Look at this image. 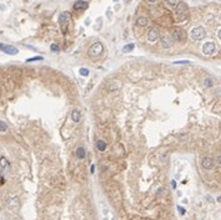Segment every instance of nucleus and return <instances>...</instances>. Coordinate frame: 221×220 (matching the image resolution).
I'll use <instances>...</instances> for the list:
<instances>
[{"instance_id":"1","label":"nucleus","mask_w":221,"mask_h":220,"mask_svg":"<svg viewBox=\"0 0 221 220\" xmlns=\"http://www.w3.org/2000/svg\"><path fill=\"white\" fill-rule=\"evenodd\" d=\"M187 15V6L184 1H179L175 6V16H177L178 20H183L185 19Z\"/></svg>"},{"instance_id":"2","label":"nucleus","mask_w":221,"mask_h":220,"mask_svg":"<svg viewBox=\"0 0 221 220\" xmlns=\"http://www.w3.org/2000/svg\"><path fill=\"white\" fill-rule=\"evenodd\" d=\"M102 52H103V44L101 41H97V42L92 44L90 50H88V55L91 57H97V56L101 55Z\"/></svg>"},{"instance_id":"3","label":"nucleus","mask_w":221,"mask_h":220,"mask_svg":"<svg viewBox=\"0 0 221 220\" xmlns=\"http://www.w3.org/2000/svg\"><path fill=\"white\" fill-rule=\"evenodd\" d=\"M190 35H191V39H193L194 41H199V40L205 39L206 31H205V29H204L203 26H196V27H194L193 30H191Z\"/></svg>"},{"instance_id":"4","label":"nucleus","mask_w":221,"mask_h":220,"mask_svg":"<svg viewBox=\"0 0 221 220\" xmlns=\"http://www.w3.org/2000/svg\"><path fill=\"white\" fill-rule=\"evenodd\" d=\"M70 20H71V15H70V12H68V11L61 12L60 16H58V23H60L61 27L64 29V30H66V26L68 25Z\"/></svg>"},{"instance_id":"5","label":"nucleus","mask_w":221,"mask_h":220,"mask_svg":"<svg viewBox=\"0 0 221 220\" xmlns=\"http://www.w3.org/2000/svg\"><path fill=\"white\" fill-rule=\"evenodd\" d=\"M172 39L183 42V41H185V39H186V34L183 29H174L173 34H172Z\"/></svg>"},{"instance_id":"6","label":"nucleus","mask_w":221,"mask_h":220,"mask_svg":"<svg viewBox=\"0 0 221 220\" xmlns=\"http://www.w3.org/2000/svg\"><path fill=\"white\" fill-rule=\"evenodd\" d=\"M147 39H148V41L151 44H154V42H157L158 41V39H159V30L158 29H151L149 30V32L147 34Z\"/></svg>"},{"instance_id":"7","label":"nucleus","mask_w":221,"mask_h":220,"mask_svg":"<svg viewBox=\"0 0 221 220\" xmlns=\"http://www.w3.org/2000/svg\"><path fill=\"white\" fill-rule=\"evenodd\" d=\"M215 51H216V46H215V44H214V42H206V44H204V46H203V52H204V55L211 56Z\"/></svg>"},{"instance_id":"8","label":"nucleus","mask_w":221,"mask_h":220,"mask_svg":"<svg viewBox=\"0 0 221 220\" xmlns=\"http://www.w3.org/2000/svg\"><path fill=\"white\" fill-rule=\"evenodd\" d=\"M201 164H203L204 169L210 171V169L214 168V159H212L211 157H204L203 160H201Z\"/></svg>"},{"instance_id":"9","label":"nucleus","mask_w":221,"mask_h":220,"mask_svg":"<svg viewBox=\"0 0 221 220\" xmlns=\"http://www.w3.org/2000/svg\"><path fill=\"white\" fill-rule=\"evenodd\" d=\"M173 44H174V41H173V39H172V36H170V35H165V36L161 37V46H163L164 49L172 47Z\"/></svg>"},{"instance_id":"10","label":"nucleus","mask_w":221,"mask_h":220,"mask_svg":"<svg viewBox=\"0 0 221 220\" xmlns=\"http://www.w3.org/2000/svg\"><path fill=\"white\" fill-rule=\"evenodd\" d=\"M88 8V3L85 1V0H78L73 4V9L75 10H78V11H82V10H86Z\"/></svg>"},{"instance_id":"11","label":"nucleus","mask_w":221,"mask_h":220,"mask_svg":"<svg viewBox=\"0 0 221 220\" xmlns=\"http://www.w3.org/2000/svg\"><path fill=\"white\" fill-rule=\"evenodd\" d=\"M1 50L5 53H8V55H16V53L19 52V50L16 49V47H14V46H5V45H4V47Z\"/></svg>"},{"instance_id":"12","label":"nucleus","mask_w":221,"mask_h":220,"mask_svg":"<svg viewBox=\"0 0 221 220\" xmlns=\"http://www.w3.org/2000/svg\"><path fill=\"white\" fill-rule=\"evenodd\" d=\"M8 206H9L11 210H18V208H19V199L16 198V197L10 199L9 203H8Z\"/></svg>"},{"instance_id":"13","label":"nucleus","mask_w":221,"mask_h":220,"mask_svg":"<svg viewBox=\"0 0 221 220\" xmlns=\"http://www.w3.org/2000/svg\"><path fill=\"white\" fill-rule=\"evenodd\" d=\"M120 82H118L117 84V81H111L109 84L107 85V88H108V91H117L118 88H120Z\"/></svg>"},{"instance_id":"14","label":"nucleus","mask_w":221,"mask_h":220,"mask_svg":"<svg viewBox=\"0 0 221 220\" xmlns=\"http://www.w3.org/2000/svg\"><path fill=\"white\" fill-rule=\"evenodd\" d=\"M71 118H72V121H73L75 123L80 122V121H81V112L78 111V110H73L72 113H71Z\"/></svg>"},{"instance_id":"15","label":"nucleus","mask_w":221,"mask_h":220,"mask_svg":"<svg viewBox=\"0 0 221 220\" xmlns=\"http://www.w3.org/2000/svg\"><path fill=\"white\" fill-rule=\"evenodd\" d=\"M96 147H97V151L99 152H105L106 151V148H107V143L105 142V140H102V139H99L96 142Z\"/></svg>"},{"instance_id":"16","label":"nucleus","mask_w":221,"mask_h":220,"mask_svg":"<svg viewBox=\"0 0 221 220\" xmlns=\"http://www.w3.org/2000/svg\"><path fill=\"white\" fill-rule=\"evenodd\" d=\"M137 25L140 27H144L148 25V19L145 18V16H139L138 19H137Z\"/></svg>"},{"instance_id":"17","label":"nucleus","mask_w":221,"mask_h":220,"mask_svg":"<svg viewBox=\"0 0 221 220\" xmlns=\"http://www.w3.org/2000/svg\"><path fill=\"white\" fill-rule=\"evenodd\" d=\"M76 157H77V159H83V158L86 157V149L83 148V147L77 148V151H76Z\"/></svg>"},{"instance_id":"18","label":"nucleus","mask_w":221,"mask_h":220,"mask_svg":"<svg viewBox=\"0 0 221 220\" xmlns=\"http://www.w3.org/2000/svg\"><path fill=\"white\" fill-rule=\"evenodd\" d=\"M6 165H8V160L5 159V157H1V158H0V173L4 172V169H5Z\"/></svg>"},{"instance_id":"19","label":"nucleus","mask_w":221,"mask_h":220,"mask_svg":"<svg viewBox=\"0 0 221 220\" xmlns=\"http://www.w3.org/2000/svg\"><path fill=\"white\" fill-rule=\"evenodd\" d=\"M6 131H8V124L0 119V132H1V133H5Z\"/></svg>"},{"instance_id":"20","label":"nucleus","mask_w":221,"mask_h":220,"mask_svg":"<svg viewBox=\"0 0 221 220\" xmlns=\"http://www.w3.org/2000/svg\"><path fill=\"white\" fill-rule=\"evenodd\" d=\"M212 85H214V80H212V78L207 77V78L204 80V86H205V87H211Z\"/></svg>"},{"instance_id":"21","label":"nucleus","mask_w":221,"mask_h":220,"mask_svg":"<svg viewBox=\"0 0 221 220\" xmlns=\"http://www.w3.org/2000/svg\"><path fill=\"white\" fill-rule=\"evenodd\" d=\"M133 49H134V45H133V44H128V45H126V46L123 47V52H131Z\"/></svg>"},{"instance_id":"22","label":"nucleus","mask_w":221,"mask_h":220,"mask_svg":"<svg viewBox=\"0 0 221 220\" xmlns=\"http://www.w3.org/2000/svg\"><path fill=\"white\" fill-rule=\"evenodd\" d=\"M80 73H81V76H88V75H90V70L82 67V69H80Z\"/></svg>"},{"instance_id":"23","label":"nucleus","mask_w":221,"mask_h":220,"mask_svg":"<svg viewBox=\"0 0 221 220\" xmlns=\"http://www.w3.org/2000/svg\"><path fill=\"white\" fill-rule=\"evenodd\" d=\"M41 60H44V57L42 56H35V57H31V59H27L26 62H32V61H41Z\"/></svg>"},{"instance_id":"24","label":"nucleus","mask_w":221,"mask_h":220,"mask_svg":"<svg viewBox=\"0 0 221 220\" xmlns=\"http://www.w3.org/2000/svg\"><path fill=\"white\" fill-rule=\"evenodd\" d=\"M166 3H168V5H170V6H177V4L179 1L178 0H166Z\"/></svg>"},{"instance_id":"25","label":"nucleus","mask_w":221,"mask_h":220,"mask_svg":"<svg viewBox=\"0 0 221 220\" xmlns=\"http://www.w3.org/2000/svg\"><path fill=\"white\" fill-rule=\"evenodd\" d=\"M51 51L52 52H58V51H60V47H58L56 44H52L51 45Z\"/></svg>"},{"instance_id":"26","label":"nucleus","mask_w":221,"mask_h":220,"mask_svg":"<svg viewBox=\"0 0 221 220\" xmlns=\"http://www.w3.org/2000/svg\"><path fill=\"white\" fill-rule=\"evenodd\" d=\"M174 64L175 65H179V64H190V61H175Z\"/></svg>"},{"instance_id":"27","label":"nucleus","mask_w":221,"mask_h":220,"mask_svg":"<svg viewBox=\"0 0 221 220\" xmlns=\"http://www.w3.org/2000/svg\"><path fill=\"white\" fill-rule=\"evenodd\" d=\"M147 1H148V3H151V4H154V3H157L158 0H147Z\"/></svg>"},{"instance_id":"28","label":"nucleus","mask_w":221,"mask_h":220,"mask_svg":"<svg viewBox=\"0 0 221 220\" xmlns=\"http://www.w3.org/2000/svg\"><path fill=\"white\" fill-rule=\"evenodd\" d=\"M178 209H179V210H180V213H181V214H184V209H183V208H181V206H179V208H178Z\"/></svg>"},{"instance_id":"29","label":"nucleus","mask_w":221,"mask_h":220,"mask_svg":"<svg viewBox=\"0 0 221 220\" xmlns=\"http://www.w3.org/2000/svg\"><path fill=\"white\" fill-rule=\"evenodd\" d=\"M3 47H4V45H3V44H0V50H1Z\"/></svg>"},{"instance_id":"30","label":"nucleus","mask_w":221,"mask_h":220,"mask_svg":"<svg viewBox=\"0 0 221 220\" xmlns=\"http://www.w3.org/2000/svg\"><path fill=\"white\" fill-rule=\"evenodd\" d=\"M126 1H127V3H128V1H131V0H126Z\"/></svg>"},{"instance_id":"31","label":"nucleus","mask_w":221,"mask_h":220,"mask_svg":"<svg viewBox=\"0 0 221 220\" xmlns=\"http://www.w3.org/2000/svg\"><path fill=\"white\" fill-rule=\"evenodd\" d=\"M165 1H166V0H165Z\"/></svg>"}]
</instances>
